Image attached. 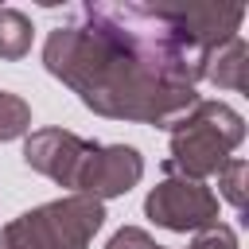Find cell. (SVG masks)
<instances>
[{"label":"cell","instance_id":"1","mask_svg":"<svg viewBox=\"0 0 249 249\" xmlns=\"http://www.w3.org/2000/svg\"><path fill=\"white\" fill-rule=\"evenodd\" d=\"M210 51L179 4H78L43 43V66L86 109L171 128L198 105Z\"/></svg>","mask_w":249,"mask_h":249},{"label":"cell","instance_id":"2","mask_svg":"<svg viewBox=\"0 0 249 249\" xmlns=\"http://www.w3.org/2000/svg\"><path fill=\"white\" fill-rule=\"evenodd\" d=\"M245 140V117L226 101H198L183 121L171 124V156L163 160V175L210 179L230 160V152Z\"/></svg>","mask_w":249,"mask_h":249},{"label":"cell","instance_id":"3","mask_svg":"<svg viewBox=\"0 0 249 249\" xmlns=\"http://www.w3.org/2000/svg\"><path fill=\"white\" fill-rule=\"evenodd\" d=\"M105 222V202L89 195H62L23 210L0 230V249H89Z\"/></svg>","mask_w":249,"mask_h":249},{"label":"cell","instance_id":"4","mask_svg":"<svg viewBox=\"0 0 249 249\" xmlns=\"http://www.w3.org/2000/svg\"><path fill=\"white\" fill-rule=\"evenodd\" d=\"M144 214L171 233H198L218 222V195L202 179L163 175L144 198Z\"/></svg>","mask_w":249,"mask_h":249},{"label":"cell","instance_id":"5","mask_svg":"<svg viewBox=\"0 0 249 249\" xmlns=\"http://www.w3.org/2000/svg\"><path fill=\"white\" fill-rule=\"evenodd\" d=\"M93 152H97V140H86L70 128H35L23 140V163L31 171L54 179L58 187H70V195L82 191Z\"/></svg>","mask_w":249,"mask_h":249},{"label":"cell","instance_id":"6","mask_svg":"<svg viewBox=\"0 0 249 249\" xmlns=\"http://www.w3.org/2000/svg\"><path fill=\"white\" fill-rule=\"evenodd\" d=\"M140 179H144V156L132 144H97L78 195H89V198L105 202V198L128 195Z\"/></svg>","mask_w":249,"mask_h":249},{"label":"cell","instance_id":"7","mask_svg":"<svg viewBox=\"0 0 249 249\" xmlns=\"http://www.w3.org/2000/svg\"><path fill=\"white\" fill-rule=\"evenodd\" d=\"M245 66H249V47H245V39L237 35V39H230L222 51L210 54V62H206V78H210L218 89H233V93H241V89H245Z\"/></svg>","mask_w":249,"mask_h":249},{"label":"cell","instance_id":"8","mask_svg":"<svg viewBox=\"0 0 249 249\" xmlns=\"http://www.w3.org/2000/svg\"><path fill=\"white\" fill-rule=\"evenodd\" d=\"M31 35H35V27L23 12L0 8V58H8V62L23 58L31 51Z\"/></svg>","mask_w":249,"mask_h":249},{"label":"cell","instance_id":"9","mask_svg":"<svg viewBox=\"0 0 249 249\" xmlns=\"http://www.w3.org/2000/svg\"><path fill=\"white\" fill-rule=\"evenodd\" d=\"M27 128H31V105H27L19 93L0 89V144L23 136Z\"/></svg>","mask_w":249,"mask_h":249},{"label":"cell","instance_id":"10","mask_svg":"<svg viewBox=\"0 0 249 249\" xmlns=\"http://www.w3.org/2000/svg\"><path fill=\"white\" fill-rule=\"evenodd\" d=\"M245 175H249V163H245L241 156H230V160L218 167V187H222V198H226L233 210H241V206H245Z\"/></svg>","mask_w":249,"mask_h":249},{"label":"cell","instance_id":"11","mask_svg":"<svg viewBox=\"0 0 249 249\" xmlns=\"http://www.w3.org/2000/svg\"><path fill=\"white\" fill-rule=\"evenodd\" d=\"M156 249H163V245H156ZM187 249H237V233H233L226 222H214V226L198 230Z\"/></svg>","mask_w":249,"mask_h":249},{"label":"cell","instance_id":"12","mask_svg":"<svg viewBox=\"0 0 249 249\" xmlns=\"http://www.w3.org/2000/svg\"><path fill=\"white\" fill-rule=\"evenodd\" d=\"M105 249H156V241H152V233L140 230V226H121V230L109 237Z\"/></svg>","mask_w":249,"mask_h":249}]
</instances>
